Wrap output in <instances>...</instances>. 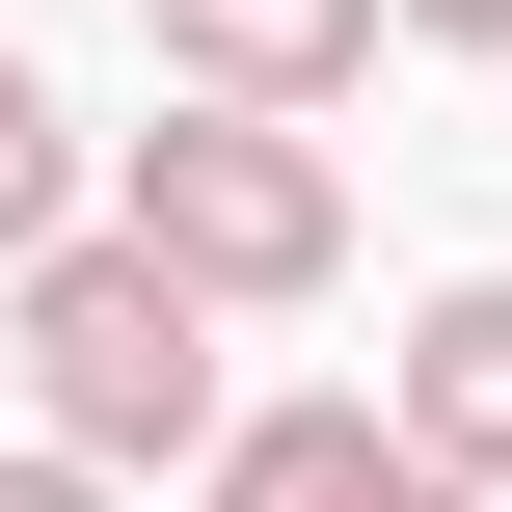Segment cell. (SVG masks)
Instances as JSON below:
<instances>
[{"instance_id":"3957f363","label":"cell","mask_w":512,"mask_h":512,"mask_svg":"<svg viewBox=\"0 0 512 512\" xmlns=\"http://www.w3.org/2000/svg\"><path fill=\"white\" fill-rule=\"evenodd\" d=\"M378 432H405L432 486H512V270L405 297V351H378Z\"/></svg>"},{"instance_id":"8992f818","label":"cell","mask_w":512,"mask_h":512,"mask_svg":"<svg viewBox=\"0 0 512 512\" xmlns=\"http://www.w3.org/2000/svg\"><path fill=\"white\" fill-rule=\"evenodd\" d=\"M81 216H108V135H81V108H54V81L0 54V270H54Z\"/></svg>"},{"instance_id":"52a82bcc","label":"cell","mask_w":512,"mask_h":512,"mask_svg":"<svg viewBox=\"0 0 512 512\" xmlns=\"http://www.w3.org/2000/svg\"><path fill=\"white\" fill-rule=\"evenodd\" d=\"M0 512H135V486H108V459H54V432H27V459H0Z\"/></svg>"},{"instance_id":"277c9868","label":"cell","mask_w":512,"mask_h":512,"mask_svg":"<svg viewBox=\"0 0 512 512\" xmlns=\"http://www.w3.org/2000/svg\"><path fill=\"white\" fill-rule=\"evenodd\" d=\"M189 512H486V486H432L378 405H243V432L189 459Z\"/></svg>"},{"instance_id":"ba28073f","label":"cell","mask_w":512,"mask_h":512,"mask_svg":"<svg viewBox=\"0 0 512 512\" xmlns=\"http://www.w3.org/2000/svg\"><path fill=\"white\" fill-rule=\"evenodd\" d=\"M378 27H405V54H512V0H378Z\"/></svg>"},{"instance_id":"6da1fadb","label":"cell","mask_w":512,"mask_h":512,"mask_svg":"<svg viewBox=\"0 0 512 512\" xmlns=\"http://www.w3.org/2000/svg\"><path fill=\"white\" fill-rule=\"evenodd\" d=\"M0 324H27V432H54V459H108V486L243 432V405H216V297H189L162 243H108V216H81L54 270H0Z\"/></svg>"},{"instance_id":"7a4b0ae2","label":"cell","mask_w":512,"mask_h":512,"mask_svg":"<svg viewBox=\"0 0 512 512\" xmlns=\"http://www.w3.org/2000/svg\"><path fill=\"white\" fill-rule=\"evenodd\" d=\"M108 243H162L216 324H270V297L351 270V162L297 108H162V135H108Z\"/></svg>"},{"instance_id":"5b68a950","label":"cell","mask_w":512,"mask_h":512,"mask_svg":"<svg viewBox=\"0 0 512 512\" xmlns=\"http://www.w3.org/2000/svg\"><path fill=\"white\" fill-rule=\"evenodd\" d=\"M162 27V108H324L378 54V0H135Z\"/></svg>"}]
</instances>
